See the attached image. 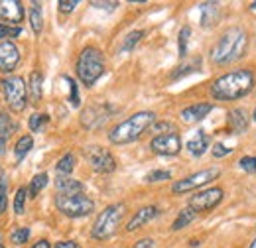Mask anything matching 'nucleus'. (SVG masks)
Wrapping results in <instances>:
<instances>
[{"instance_id": "ea45409f", "label": "nucleus", "mask_w": 256, "mask_h": 248, "mask_svg": "<svg viewBox=\"0 0 256 248\" xmlns=\"http://www.w3.org/2000/svg\"><path fill=\"white\" fill-rule=\"evenodd\" d=\"M77 4H79L77 0H60V2H58V6H60V10H62L64 14H69V12H73Z\"/></svg>"}, {"instance_id": "a19ab883", "label": "nucleus", "mask_w": 256, "mask_h": 248, "mask_svg": "<svg viewBox=\"0 0 256 248\" xmlns=\"http://www.w3.org/2000/svg\"><path fill=\"white\" fill-rule=\"evenodd\" d=\"M91 6H95L98 10H112V8H118V2H96V0H93Z\"/></svg>"}, {"instance_id": "c85d7f7f", "label": "nucleus", "mask_w": 256, "mask_h": 248, "mask_svg": "<svg viewBox=\"0 0 256 248\" xmlns=\"http://www.w3.org/2000/svg\"><path fill=\"white\" fill-rule=\"evenodd\" d=\"M144 38V30H134L130 32L126 38H124V42H122V46H120V52L122 54H126V52H132L136 46H138V42Z\"/></svg>"}, {"instance_id": "f704fd0d", "label": "nucleus", "mask_w": 256, "mask_h": 248, "mask_svg": "<svg viewBox=\"0 0 256 248\" xmlns=\"http://www.w3.org/2000/svg\"><path fill=\"white\" fill-rule=\"evenodd\" d=\"M22 28L20 26H10V24H0V40L2 42H10L12 38L20 36Z\"/></svg>"}, {"instance_id": "f257e3e1", "label": "nucleus", "mask_w": 256, "mask_h": 248, "mask_svg": "<svg viewBox=\"0 0 256 248\" xmlns=\"http://www.w3.org/2000/svg\"><path fill=\"white\" fill-rule=\"evenodd\" d=\"M254 85L256 79L250 69H234V71H228L221 77H217L211 83L209 93L215 100L232 102V100H238V98L246 96L254 89Z\"/></svg>"}, {"instance_id": "a878e982", "label": "nucleus", "mask_w": 256, "mask_h": 248, "mask_svg": "<svg viewBox=\"0 0 256 248\" xmlns=\"http://www.w3.org/2000/svg\"><path fill=\"white\" fill-rule=\"evenodd\" d=\"M73 170H75V156L71 154V152H67V154L58 162L56 174H58V178H69Z\"/></svg>"}, {"instance_id": "bb28decb", "label": "nucleus", "mask_w": 256, "mask_h": 248, "mask_svg": "<svg viewBox=\"0 0 256 248\" xmlns=\"http://www.w3.org/2000/svg\"><path fill=\"white\" fill-rule=\"evenodd\" d=\"M199 67H201V58H195L192 62L184 63L182 67H178V69L172 73V79L176 81V79H180V77H186V75H190V73H195V71H199Z\"/></svg>"}, {"instance_id": "c9c22d12", "label": "nucleus", "mask_w": 256, "mask_h": 248, "mask_svg": "<svg viewBox=\"0 0 256 248\" xmlns=\"http://www.w3.org/2000/svg\"><path fill=\"white\" fill-rule=\"evenodd\" d=\"M64 81L69 83V93H71L69 102H71V106H79V104H81V98H79V91H77V83H75L69 75H64Z\"/></svg>"}, {"instance_id": "c03bdc74", "label": "nucleus", "mask_w": 256, "mask_h": 248, "mask_svg": "<svg viewBox=\"0 0 256 248\" xmlns=\"http://www.w3.org/2000/svg\"><path fill=\"white\" fill-rule=\"evenodd\" d=\"M32 248H52V244H50L48 240H38V242H36Z\"/></svg>"}, {"instance_id": "f03ea898", "label": "nucleus", "mask_w": 256, "mask_h": 248, "mask_svg": "<svg viewBox=\"0 0 256 248\" xmlns=\"http://www.w3.org/2000/svg\"><path fill=\"white\" fill-rule=\"evenodd\" d=\"M246 52H248V34L238 26H232L211 48V62L217 65H228L242 60Z\"/></svg>"}, {"instance_id": "09e8293b", "label": "nucleus", "mask_w": 256, "mask_h": 248, "mask_svg": "<svg viewBox=\"0 0 256 248\" xmlns=\"http://www.w3.org/2000/svg\"><path fill=\"white\" fill-rule=\"evenodd\" d=\"M252 118L256 120V108H254V112H252Z\"/></svg>"}, {"instance_id": "4c0bfd02", "label": "nucleus", "mask_w": 256, "mask_h": 248, "mask_svg": "<svg viewBox=\"0 0 256 248\" xmlns=\"http://www.w3.org/2000/svg\"><path fill=\"white\" fill-rule=\"evenodd\" d=\"M238 166L246 174H256V156H244V158H240Z\"/></svg>"}, {"instance_id": "72a5a7b5", "label": "nucleus", "mask_w": 256, "mask_h": 248, "mask_svg": "<svg viewBox=\"0 0 256 248\" xmlns=\"http://www.w3.org/2000/svg\"><path fill=\"white\" fill-rule=\"evenodd\" d=\"M170 180H172V172H168V170H154V172L146 174V178H144V182H148V184L170 182Z\"/></svg>"}, {"instance_id": "e433bc0d", "label": "nucleus", "mask_w": 256, "mask_h": 248, "mask_svg": "<svg viewBox=\"0 0 256 248\" xmlns=\"http://www.w3.org/2000/svg\"><path fill=\"white\" fill-rule=\"evenodd\" d=\"M50 120V116L48 114H40V112H36L30 116V120H28V126H30V130L32 132H38V130H42V126Z\"/></svg>"}, {"instance_id": "a18cd8bd", "label": "nucleus", "mask_w": 256, "mask_h": 248, "mask_svg": "<svg viewBox=\"0 0 256 248\" xmlns=\"http://www.w3.org/2000/svg\"><path fill=\"white\" fill-rule=\"evenodd\" d=\"M248 248H256V238L252 240V242H250V246H248Z\"/></svg>"}, {"instance_id": "423d86ee", "label": "nucleus", "mask_w": 256, "mask_h": 248, "mask_svg": "<svg viewBox=\"0 0 256 248\" xmlns=\"http://www.w3.org/2000/svg\"><path fill=\"white\" fill-rule=\"evenodd\" d=\"M56 207L60 213H64L69 218L87 217L95 211V201L87 197L85 193H73V195H56Z\"/></svg>"}, {"instance_id": "f8f14e48", "label": "nucleus", "mask_w": 256, "mask_h": 248, "mask_svg": "<svg viewBox=\"0 0 256 248\" xmlns=\"http://www.w3.org/2000/svg\"><path fill=\"white\" fill-rule=\"evenodd\" d=\"M110 112H112V108L106 106V104H93V106H89V108L83 110L81 124L85 128H91V130L98 128V126H102V124L106 122V118L110 116Z\"/></svg>"}, {"instance_id": "a211bd4d", "label": "nucleus", "mask_w": 256, "mask_h": 248, "mask_svg": "<svg viewBox=\"0 0 256 248\" xmlns=\"http://www.w3.org/2000/svg\"><path fill=\"white\" fill-rule=\"evenodd\" d=\"M186 148H188V150H190V154L195 156V158L203 156L205 152H207V148H209V136H207V132H203V130L195 132L192 138L188 140Z\"/></svg>"}, {"instance_id": "5701e85b", "label": "nucleus", "mask_w": 256, "mask_h": 248, "mask_svg": "<svg viewBox=\"0 0 256 248\" xmlns=\"http://www.w3.org/2000/svg\"><path fill=\"white\" fill-rule=\"evenodd\" d=\"M195 218H197V211H195V209H192V207H186L184 211H180L178 218L174 220V224H172V230H182V228L190 226V224H192Z\"/></svg>"}, {"instance_id": "0eeeda50", "label": "nucleus", "mask_w": 256, "mask_h": 248, "mask_svg": "<svg viewBox=\"0 0 256 248\" xmlns=\"http://www.w3.org/2000/svg\"><path fill=\"white\" fill-rule=\"evenodd\" d=\"M0 87H2V93H4L6 106L12 112H24V108L28 104V87H26V81L22 77H18V75H8V77L2 79Z\"/></svg>"}, {"instance_id": "37998d69", "label": "nucleus", "mask_w": 256, "mask_h": 248, "mask_svg": "<svg viewBox=\"0 0 256 248\" xmlns=\"http://www.w3.org/2000/svg\"><path fill=\"white\" fill-rule=\"evenodd\" d=\"M152 246H154V240H152V238H142V240L136 242L134 248H152Z\"/></svg>"}, {"instance_id": "49530a36", "label": "nucleus", "mask_w": 256, "mask_h": 248, "mask_svg": "<svg viewBox=\"0 0 256 248\" xmlns=\"http://www.w3.org/2000/svg\"><path fill=\"white\" fill-rule=\"evenodd\" d=\"M250 10H256V2H252V4H250Z\"/></svg>"}, {"instance_id": "f3484780", "label": "nucleus", "mask_w": 256, "mask_h": 248, "mask_svg": "<svg viewBox=\"0 0 256 248\" xmlns=\"http://www.w3.org/2000/svg\"><path fill=\"white\" fill-rule=\"evenodd\" d=\"M228 126L234 134H242L250 126V114L244 108H232L228 112Z\"/></svg>"}, {"instance_id": "7ed1b4c3", "label": "nucleus", "mask_w": 256, "mask_h": 248, "mask_svg": "<svg viewBox=\"0 0 256 248\" xmlns=\"http://www.w3.org/2000/svg\"><path fill=\"white\" fill-rule=\"evenodd\" d=\"M156 122V114L152 110H140L132 116H128L126 120L118 122L116 126L110 128L108 132V142L114 146H124L136 142L148 128H152Z\"/></svg>"}, {"instance_id": "aec40b11", "label": "nucleus", "mask_w": 256, "mask_h": 248, "mask_svg": "<svg viewBox=\"0 0 256 248\" xmlns=\"http://www.w3.org/2000/svg\"><path fill=\"white\" fill-rule=\"evenodd\" d=\"M56 189L62 195H73V193H83V184L73 180V178H58L56 180Z\"/></svg>"}, {"instance_id": "58836bf2", "label": "nucleus", "mask_w": 256, "mask_h": 248, "mask_svg": "<svg viewBox=\"0 0 256 248\" xmlns=\"http://www.w3.org/2000/svg\"><path fill=\"white\" fill-rule=\"evenodd\" d=\"M228 154H232V148H230V146H224L221 142L215 144V148H213V156H215V158H224V156H228Z\"/></svg>"}, {"instance_id": "473e14b6", "label": "nucleus", "mask_w": 256, "mask_h": 248, "mask_svg": "<svg viewBox=\"0 0 256 248\" xmlns=\"http://www.w3.org/2000/svg\"><path fill=\"white\" fill-rule=\"evenodd\" d=\"M26 199H28V191H26L24 187H20V189L16 191V197H14V213H16V215H24Z\"/></svg>"}, {"instance_id": "6ab92c4d", "label": "nucleus", "mask_w": 256, "mask_h": 248, "mask_svg": "<svg viewBox=\"0 0 256 248\" xmlns=\"http://www.w3.org/2000/svg\"><path fill=\"white\" fill-rule=\"evenodd\" d=\"M14 130H16V122L10 118V114H6L4 108H0V152L6 150V144L14 134Z\"/></svg>"}, {"instance_id": "de8ad7c7", "label": "nucleus", "mask_w": 256, "mask_h": 248, "mask_svg": "<svg viewBox=\"0 0 256 248\" xmlns=\"http://www.w3.org/2000/svg\"><path fill=\"white\" fill-rule=\"evenodd\" d=\"M0 248H4V244H2V234H0Z\"/></svg>"}, {"instance_id": "39448f33", "label": "nucleus", "mask_w": 256, "mask_h": 248, "mask_svg": "<svg viewBox=\"0 0 256 248\" xmlns=\"http://www.w3.org/2000/svg\"><path fill=\"white\" fill-rule=\"evenodd\" d=\"M124 215H126V205L124 203H112V205L104 207L98 213V217L95 218L93 226H91V236L95 240L110 238L120 228V222H122Z\"/></svg>"}, {"instance_id": "cd10ccee", "label": "nucleus", "mask_w": 256, "mask_h": 248, "mask_svg": "<svg viewBox=\"0 0 256 248\" xmlns=\"http://www.w3.org/2000/svg\"><path fill=\"white\" fill-rule=\"evenodd\" d=\"M48 182H50V178H48L46 172L36 174L32 178V182H30V187H28V195L30 197H38V193H42V189L48 186Z\"/></svg>"}, {"instance_id": "7c9ffc66", "label": "nucleus", "mask_w": 256, "mask_h": 248, "mask_svg": "<svg viewBox=\"0 0 256 248\" xmlns=\"http://www.w3.org/2000/svg\"><path fill=\"white\" fill-rule=\"evenodd\" d=\"M190 36H192V28L184 26L180 30V40H178V50H180V58L184 60L188 56V44H190Z\"/></svg>"}, {"instance_id": "6e6552de", "label": "nucleus", "mask_w": 256, "mask_h": 248, "mask_svg": "<svg viewBox=\"0 0 256 248\" xmlns=\"http://www.w3.org/2000/svg\"><path fill=\"white\" fill-rule=\"evenodd\" d=\"M219 176H221V170L219 168H207V170H201L197 174H192V176L176 182L172 186V191L174 193H180V195L182 193H190V191H197L201 187L209 186L211 182H215Z\"/></svg>"}, {"instance_id": "dca6fc26", "label": "nucleus", "mask_w": 256, "mask_h": 248, "mask_svg": "<svg viewBox=\"0 0 256 248\" xmlns=\"http://www.w3.org/2000/svg\"><path fill=\"white\" fill-rule=\"evenodd\" d=\"M211 110H213V104H211V102H195V104L186 106V108L180 112V118L188 124L199 122V120H203Z\"/></svg>"}, {"instance_id": "2f4dec72", "label": "nucleus", "mask_w": 256, "mask_h": 248, "mask_svg": "<svg viewBox=\"0 0 256 248\" xmlns=\"http://www.w3.org/2000/svg\"><path fill=\"white\" fill-rule=\"evenodd\" d=\"M8 209V178L6 174L0 176V215H4Z\"/></svg>"}, {"instance_id": "2eb2a0df", "label": "nucleus", "mask_w": 256, "mask_h": 248, "mask_svg": "<svg viewBox=\"0 0 256 248\" xmlns=\"http://www.w3.org/2000/svg\"><path fill=\"white\" fill-rule=\"evenodd\" d=\"M158 215H160V209H158L156 205H146V207L138 209V211L132 215V218L128 220V224H126V230L128 232H134V230L142 228L144 224L152 222Z\"/></svg>"}, {"instance_id": "4be33fe9", "label": "nucleus", "mask_w": 256, "mask_h": 248, "mask_svg": "<svg viewBox=\"0 0 256 248\" xmlns=\"http://www.w3.org/2000/svg\"><path fill=\"white\" fill-rule=\"evenodd\" d=\"M28 16H30V26H32L34 34H42V30H44V10H42L40 2H32Z\"/></svg>"}, {"instance_id": "393cba45", "label": "nucleus", "mask_w": 256, "mask_h": 248, "mask_svg": "<svg viewBox=\"0 0 256 248\" xmlns=\"http://www.w3.org/2000/svg\"><path fill=\"white\" fill-rule=\"evenodd\" d=\"M34 148V138L30 134H24L18 142H16V146H14V156H16V162H22L26 156L30 154V150Z\"/></svg>"}, {"instance_id": "79ce46f5", "label": "nucleus", "mask_w": 256, "mask_h": 248, "mask_svg": "<svg viewBox=\"0 0 256 248\" xmlns=\"http://www.w3.org/2000/svg\"><path fill=\"white\" fill-rule=\"evenodd\" d=\"M54 248H79V244L75 240H62V242H58Z\"/></svg>"}, {"instance_id": "ddd939ff", "label": "nucleus", "mask_w": 256, "mask_h": 248, "mask_svg": "<svg viewBox=\"0 0 256 248\" xmlns=\"http://www.w3.org/2000/svg\"><path fill=\"white\" fill-rule=\"evenodd\" d=\"M0 20L18 26L24 20V4L18 0H0Z\"/></svg>"}, {"instance_id": "412c9836", "label": "nucleus", "mask_w": 256, "mask_h": 248, "mask_svg": "<svg viewBox=\"0 0 256 248\" xmlns=\"http://www.w3.org/2000/svg\"><path fill=\"white\" fill-rule=\"evenodd\" d=\"M199 10H201V26L203 28H209L211 24H215V18H217V12H219V4L203 2V4H199Z\"/></svg>"}, {"instance_id": "20e7f679", "label": "nucleus", "mask_w": 256, "mask_h": 248, "mask_svg": "<svg viewBox=\"0 0 256 248\" xmlns=\"http://www.w3.org/2000/svg\"><path fill=\"white\" fill-rule=\"evenodd\" d=\"M75 73H77L79 81L85 87H93L96 81L104 75V56H102V52L95 46L85 48L77 58Z\"/></svg>"}, {"instance_id": "1a4fd4ad", "label": "nucleus", "mask_w": 256, "mask_h": 248, "mask_svg": "<svg viewBox=\"0 0 256 248\" xmlns=\"http://www.w3.org/2000/svg\"><path fill=\"white\" fill-rule=\"evenodd\" d=\"M83 156L87 158L89 166L95 170L96 174H110L116 170V160L106 148L102 146H87L83 150Z\"/></svg>"}, {"instance_id": "b1692460", "label": "nucleus", "mask_w": 256, "mask_h": 248, "mask_svg": "<svg viewBox=\"0 0 256 248\" xmlns=\"http://www.w3.org/2000/svg\"><path fill=\"white\" fill-rule=\"evenodd\" d=\"M42 85H44V75L42 71H32L30 75V85H28V93L32 102H38L42 98Z\"/></svg>"}, {"instance_id": "9d476101", "label": "nucleus", "mask_w": 256, "mask_h": 248, "mask_svg": "<svg viewBox=\"0 0 256 248\" xmlns=\"http://www.w3.org/2000/svg\"><path fill=\"white\" fill-rule=\"evenodd\" d=\"M224 197V191L221 187H209V189H203V191H197L193 193V197L190 199V207L195 209L197 213H205V211H211L215 209Z\"/></svg>"}, {"instance_id": "9b49d317", "label": "nucleus", "mask_w": 256, "mask_h": 248, "mask_svg": "<svg viewBox=\"0 0 256 248\" xmlns=\"http://www.w3.org/2000/svg\"><path fill=\"white\" fill-rule=\"evenodd\" d=\"M150 150L158 156H178L182 152V138L178 132L158 134L150 142Z\"/></svg>"}, {"instance_id": "4468645a", "label": "nucleus", "mask_w": 256, "mask_h": 248, "mask_svg": "<svg viewBox=\"0 0 256 248\" xmlns=\"http://www.w3.org/2000/svg\"><path fill=\"white\" fill-rule=\"evenodd\" d=\"M20 63V50L14 42H0V71L12 73Z\"/></svg>"}, {"instance_id": "c756f323", "label": "nucleus", "mask_w": 256, "mask_h": 248, "mask_svg": "<svg viewBox=\"0 0 256 248\" xmlns=\"http://www.w3.org/2000/svg\"><path fill=\"white\" fill-rule=\"evenodd\" d=\"M28 238H30V228L28 226H14V230L10 232L12 244H26Z\"/></svg>"}]
</instances>
